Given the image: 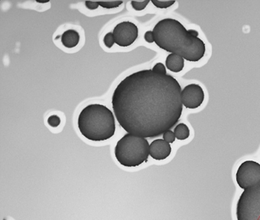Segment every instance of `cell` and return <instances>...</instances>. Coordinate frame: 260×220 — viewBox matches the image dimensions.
Listing matches in <instances>:
<instances>
[{
  "mask_svg": "<svg viewBox=\"0 0 260 220\" xmlns=\"http://www.w3.org/2000/svg\"><path fill=\"white\" fill-rule=\"evenodd\" d=\"M113 36L116 45L126 48L137 40L138 37V28L131 22H122L115 26Z\"/></svg>",
  "mask_w": 260,
  "mask_h": 220,
  "instance_id": "52a82bcc",
  "label": "cell"
},
{
  "mask_svg": "<svg viewBox=\"0 0 260 220\" xmlns=\"http://www.w3.org/2000/svg\"><path fill=\"white\" fill-rule=\"evenodd\" d=\"M236 215L237 220H260V182L241 193Z\"/></svg>",
  "mask_w": 260,
  "mask_h": 220,
  "instance_id": "5b68a950",
  "label": "cell"
},
{
  "mask_svg": "<svg viewBox=\"0 0 260 220\" xmlns=\"http://www.w3.org/2000/svg\"><path fill=\"white\" fill-rule=\"evenodd\" d=\"M152 4L159 9H167L175 4L176 1H159V0H152Z\"/></svg>",
  "mask_w": 260,
  "mask_h": 220,
  "instance_id": "4fadbf2b",
  "label": "cell"
},
{
  "mask_svg": "<svg viewBox=\"0 0 260 220\" xmlns=\"http://www.w3.org/2000/svg\"><path fill=\"white\" fill-rule=\"evenodd\" d=\"M236 180L239 187L246 190L260 182V164L253 161H246L238 167Z\"/></svg>",
  "mask_w": 260,
  "mask_h": 220,
  "instance_id": "8992f818",
  "label": "cell"
},
{
  "mask_svg": "<svg viewBox=\"0 0 260 220\" xmlns=\"http://www.w3.org/2000/svg\"><path fill=\"white\" fill-rule=\"evenodd\" d=\"M80 34L74 29L65 31L61 36V42L67 49H74L80 42Z\"/></svg>",
  "mask_w": 260,
  "mask_h": 220,
  "instance_id": "30bf717a",
  "label": "cell"
},
{
  "mask_svg": "<svg viewBox=\"0 0 260 220\" xmlns=\"http://www.w3.org/2000/svg\"><path fill=\"white\" fill-rule=\"evenodd\" d=\"M172 148L170 144L163 139H156L150 145V155L157 161H163L170 155Z\"/></svg>",
  "mask_w": 260,
  "mask_h": 220,
  "instance_id": "9c48e42d",
  "label": "cell"
},
{
  "mask_svg": "<svg viewBox=\"0 0 260 220\" xmlns=\"http://www.w3.org/2000/svg\"><path fill=\"white\" fill-rule=\"evenodd\" d=\"M4 220H7V219H4Z\"/></svg>",
  "mask_w": 260,
  "mask_h": 220,
  "instance_id": "7402d4cb",
  "label": "cell"
},
{
  "mask_svg": "<svg viewBox=\"0 0 260 220\" xmlns=\"http://www.w3.org/2000/svg\"><path fill=\"white\" fill-rule=\"evenodd\" d=\"M184 66H185V59L179 55L170 54L166 58V68L172 72H181L183 70Z\"/></svg>",
  "mask_w": 260,
  "mask_h": 220,
  "instance_id": "8fae6325",
  "label": "cell"
},
{
  "mask_svg": "<svg viewBox=\"0 0 260 220\" xmlns=\"http://www.w3.org/2000/svg\"><path fill=\"white\" fill-rule=\"evenodd\" d=\"M115 155L121 165L135 167L147 162L150 155V145L145 138L126 134L118 141Z\"/></svg>",
  "mask_w": 260,
  "mask_h": 220,
  "instance_id": "277c9868",
  "label": "cell"
},
{
  "mask_svg": "<svg viewBox=\"0 0 260 220\" xmlns=\"http://www.w3.org/2000/svg\"><path fill=\"white\" fill-rule=\"evenodd\" d=\"M181 98L182 105L187 109H197L204 102V90L198 84H189L182 90Z\"/></svg>",
  "mask_w": 260,
  "mask_h": 220,
  "instance_id": "ba28073f",
  "label": "cell"
},
{
  "mask_svg": "<svg viewBox=\"0 0 260 220\" xmlns=\"http://www.w3.org/2000/svg\"><path fill=\"white\" fill-rule=\"evenodd\" d=\"M166 67H165L163 63H157V64L154 65V67H153L152 70H153V71H154L155 73H157V74H166Z\"/></svg>",
  "mask_w": 260,
  "mask_h": 220,
  "instance_id": "d6986e66",
  "label": "cell"
},
{
  "mask_svg": "<svg viewBox=\"0 0 260 220\" xmlns=\"http://www.w3.org/2000/svg\"><path fill=\"white\" fill-rule=\"evenodd\" d=\"M150 1L149 0H146V1H143V2H137V1H131V6H132L134 10H137V11H142L144 9L147 7Z\"/></svg>",
  "mask_w": 260,
  "mask_h": 220,
  "instance_id": "2e32d148",
  "label": "cell"
},
{
  "mask_svg": "<svg viewBox=\"0 0 260 220\" xmlns=\"http://www.w3.org/2000/svg\"><path fill=\"white\" fill-rule=\"evenodd\" d=\"M78 128L83 136L90 141H106L115 135V116L107 106L90 104L79 115Z\"/></svg>",
  "mask_w": 260,
  "mask_h": 220,
  "instance_id": "3957f363",
  "label": "cell"
},
{
  "mask_svg": "<svg viewBox=\"0 0 260 220\" xmlns=\"http://www.w3.org/2000/svg\"><path fill=\"white\" fill-rule=\"evenodd\" d=\"M104 45L107 47L108 49H111L115 43L113 33H109L105 36L103 39Z\"/></svg>",
  "mask_w": 260,
  "mask_h": 220,
  "instance_id": "5bb4252c",
  "label": "cell"
},
{
  "mask_svg": "<svg viewBox=\"0 0 260 220\" xmlns=\"http://www.w3.org/2000/svg\"><path fill=\"white\" fill-rule=\"evenodd\" d=\"M144 39H145L146 42H148V43H153V42H154L153 31H147V33L144 34Z\"/></svg>",
  "mask_w": 260,
  "mask_h": 220,
  "instance_id": "ffe728a7",
  "label": "cell"
},
{
  "mask_svg": "<svg viewBox=\"0 0 260 220\" xmlns=\"http://www.w3.org/2000/svg\"><path fill=\"white\" fill-rule=\"evenodd\" d=\"M163 140L167 141L168 143H173L175 140H176V135H175L174 132L171 130L166 131L163 134Z\"/></svg>",
  "mask_w": 260,
  "mask_h": 220,
  "instance_id": "e0dca14e",
  "label": "cell"
},
{
  "mask_svg": "<svg viewBox=\"0 0 260 220\" xmlns=\"http://www.w3.org/2000/svg\"><path fill=\"white\" fill-rule=\"evenodd\" d=\"M174 134L177 139L182 141V140L187 139L189 137V129L185 124L179 123L174 129Z\"/></svg>",
  "mask_w": 260,
  "mask_h": 220,
  "instance_id": "7c38bea8",
  "label": "cell"
},
{
  "mask_svg": "<svg viewBox=\"0 0 260 220\" xmlns=\"http://www.w3.org/2000/svg\"><path fill=\"white\" fill-rule=\"evenodd\" d=\"M48 123L52 128H57L61 124V119L58 116H51L48 118Z\"/></svg>",
  "mask_w": 260,
  "mask_h": 220,
  "instance_id": "ac0fdd59",
  "label": "cell"
},
{
  "mask_svg": "<svg viewBox=\"0 0 260 220\" xmlns=\"http://www.w3.org/2000/svg\"><path fill=\"white\" fill-rule=\"evenodd\" d=\"M182 88L169 74L153 70L133 73L120 82L112 98L117 121L128 133L154 138L170 130L182 113Z\"/></svg>",
  "mask_w": 260,
  "mask_h": 220,
  "instance_id": "6da1fadb",
  "label": "cell"
},
{
  "mask_svg": "<svg viewBox=\"0 0 260 220\" xmlns=\"http://www.w3.org/2000/svg\"><path fill=\"white\" fill-rule=\"evenodd\" d=\"M85 5H86V8H88L90 10H96L99 7V2H92V1H86Z\"/></svg>",
  "mask_w": 260,
  "mask_h": 220,
  "instance_id": "44dd1931",
  "label": "cell"
},
{
  "mask_svg": "<svg viewBox=\"0 0 260 220\" xmlns=\"http://www.w3.org/2000/svg\"><path fill=\"white\" fill-rule=\"evenodd\" d=\"M99 6L105 9H115L123 4L122 1H112V2H99Z\"/></svg>",
  "mask_w": 260,
  "mask_h": 220,
  "instance_id": "9a60e30c",
  "label": "cell"
},
{
  "mask_svg": "<svg viewBox=\"0 0 260 220\" xmlns=\"http://www.w3.org/2000/svg\"><path fill=\"white\" fill-rule=\"evenodd\" d=\"M156 45L171 54L179 55L191 62L200 61L205 54L204 42L195 30H187L174 19L160 20L153 29Z\"/></svg>",
  "mask_w": 260,
  "mask_h": 220,
  "instance_id": "7a4b0ae2",
  "label": "cell"
}]
</instances>
